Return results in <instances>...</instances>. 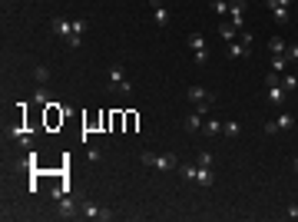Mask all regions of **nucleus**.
<instances>
[{
  "instance_id": "1",
  "label": "nucleus",
  "mask_w": 298,
  "mask_h": 222,
  "mask_svg": "<svg viewBox=\"0 0 298 222\" xmlns=\"http://www.w3.org/2000/svg\"><path fill=\"white\" fill-rule=\"evenodd\" d=\"M189 100L196 103V110L202 113V116H209L212 103H215V93H212V90H205V86H189Z\"/></svg>"
},
{
  "instance_id": "2",
  "label": "nucleus",
  "mask_w": 298,
  "mask_h": 222,
  "mask_svg": "<svg viewBox=\"0 0 298 222\" xmlns=\"http://www.w3.org/2000/svg\"><path fill=\"white\" fill-rule=\"evenodd\" d=\"M110 90L119 93V96H130V93H132V83L126 80V73H123L119 63H113V67H110Z\"/></svg>"
},
{
  "instance_id": "3",
  "label": "nucleus",
  "mask_w": 298,
  "mask_h": 222,
  "mask_svg": "<svg viewBox=\"0 0 298 222\" xmlns=\"http://www.w3.org/2000/svg\"><path fill=\"white\" fill-rule=\"evenodd\" d=\"M265 96H268V103H272V106H285L288 90L281 86V80H279V83H265Z\"/></svg>"
},
{
  "instance_id": "4",
  "label": "nucleus",
  "mask_w": 298,
  "mask_h": 222,
  "mask_svg": "<svg viewBox=\"0 0 298 222\" xmlns=\"http://www.w3.org/2000/svg\"><path fill=\"white\" fill-rule=\"evenodd\" d=\"M189 47H192V53H196V63L202 67L205 60H209V47H205V37H202V34H189Z\"/></svg>"
},
{
  "instance_id": "5",
  "label": "nucleus",
  "mask_w": 298,
  "mask_h": 222,
  "mask_svg": "<svg viewBox=\"0 0 298 222\" xmlns=\"http://www.w3.org/2000/svg\"><path fill=\"white\" fill-rule=\"evenodd\" d=\"M265 10L279 20V23H288V7H285V3H279V0H265Z\"/></svg>"
},
{
  "instance_id": "6",
  "label": "nucleus",
  "mask_w": 298,
  "mask_h": 222,
  "mask_svg": "<svg viewBox=\"0 0 298 222\" xmlns=\"http://www.w3.org/2000/svg\"><path fill=\"white\" fill-rule=\"evenodd\" d=\"M83 216H86V219H103V222L113 219V212H110V209H103V205H93V203H86V205H83Z\"/></svg>"
},
{
  "instance_id": "7",
  "label": "nucleus",
  "mask_w": 298,
  "mask_h": 222,
  "mask_svg": "<svg viewBox=\"0 0 298 222\" xmlns=\"http://www.w3.org/2000/svg\"><path fill=\"white\" fill-rule=\"evenodd\" d=\"M229 14H232V27H242V20H245V0H232V3H229Z\"/></svg>"
},
{
  "instance_id": "8",
  "label": "nucleus",
  "mask_w": 298,
  "mask_h": 222,
  "mask_svg": "<svg viewBox=\"0 0 298 222\" xmlns=\"http://www.w3.org/2000/svg\"><path fill=\"white\" fill-rule=\"evenodd\" d=\"M156 169H163V172H172V169H179V159H176L172 153H163V156H156Z\"/></svg>"
},
{
  "instance_id": "9",
  "label": "nucleus",
  "mask_w": 298,
  "mask_h": 222,
  "mask_svg": "<svg viewBox=\"0 0 298 222\" xmlns=\"http://www.w3.org/2000/svg\"><path fill=\"white\" fill-rule=\"evenodd\" d=\"M50 30H53L56 37H70V34H73V20H63V17H56L53 23H50Z\"/></svg>"
},
{
  "instance_id": "10",
  "label": "nucleus",
  "mask_w": 298,
  "mask_h": 222,
  "mask_svg": "<svg viewBox=\"0 0 298 222\" xmlns=\"http://www.w3.org/2000/svg\"><path fill=\"white\" fill-rule=\"evenodd\" d=\"M149 7H152V17H156V23H159V27H166V23H169V10L163 7V0H149Z\"/></svg>"
},
{
  "instance_id": "11",
  "label": "nucleus",
  "mask_w": 298,
  "mask_h": 222,
  "mask_svg": "<svg viewBox=\"0 0 298 222\" xmlns=\"http://www.w3.org/2000/svg\"><path fill=\"white\" fill-rule=\"evenodd\" d=\"M202 123H205V120H202V113H199V110H192L186 120H182V126H186V130H192V133L202 130Z\"/></svg>"
},
{
  "instance_id": "12",
  "label": "nucleus",
  "mask_w": 298,
  "mask_h": 222,
  "mask_svg": "<svg viewBox=\"0 0 298 222\" xmlns=\"http://www.w3.org/2000/svg\"><path fill=\"white\" fill-rule=\"evenodd\" d=\"M56 203H60V216H66V219H73V216H76V203L70 199V192H66L63 199H56Z\"/></svg>"
},
{
  "instance_id": "13",
  "label": "nucleus",
  "mask_w": 298,
  "mask_h": 222,
  "mask_svg": "<svg viewBox=\"0 0 298 222\" xmlns=\"http://www.w3.org/2000/svg\"><path fill=\"white\" fill-rule=\"evenodd\" d=\"M179 176H182V179H189V183H196L199 166H196V163H179Z\"/></svg>"
},
{
  "instance_id": "14",
  "label": "nucleus",
  "mask_w": 298,
  "mask_h": 222,
  "mask_svg": "<svg viewBox=\"0 0 298 222\" xmlns=\"http://www.w3.org/2000/svg\"><path fill=\"white\" fill-rule=\"evenodd\" d=\"M239 130H242V126H239V120H225V123H222V136H229V139H235Z\"/></svg>"
},
{
  "instance_id": "15",
  "label": "nucleus",
  "mask_w": 298,
  "mask_h": 222,
  "mask_svg": "<svg viewBox=\"0 0 298 222\" xmlns=\"http://www.w3.org/2000/svg\"><path fill=\"white\" fill-rule=\"evenodd\" d=\"M285 67H288V56L285 53H279V56H272V70H268V73H285Z\"/></svg>"
},
{
  "instance_id": "16",
  "label": "nucleus",
  "mask_w": 298,
  "mask_h": 222,
  "mask_svg": "<svg viewBox=\"0 0 298 222\" xmlns=\"http://www.w3.org/2000/svg\"><path fill=\"white\" fill-rule=\"evenodd\" d=\"M229 60H239V56H248V50H245L242 43H239V40H232V43H229Z\"/></svg>"
},
{
  "instance_id": "17",
  "label": "nucleus",
  "mask_w": 298,
  "mask_h": 222,
  "mask_svg": "<svg viewBox=\"0 0 298 222\" xmlns=\"http://www.w3.org/2000/svg\"><path fill=\"white\" fill-rule=\"evenodd\" d=\"M202 130L209 133V136H219V133H222V123H219L215 116H209V120H205V123H202Z\"/></svg>"
},
{
  "instance_id": "18",
  "label": "nucleus",
  "mask_w": 298,
  "mask_h": 222,
  "mask_svg": "<svg viewBox=\"0 0 298 222\" xmlns=\"http://www.w3.org/2000/svg\"><path fill=\"white\" fill-rule=\"evenodd\" d=\"M196 166H199V163H196ZM196 183H199V186H209V183H212V166H199V176H196Z\"/></svg>"
},
{
  "instance_id": "19",
  "label": "nucleus",
  "mask_w": 298,
  "mask_h": 222,
  "mask_svg": "<svg viewBox=\"0 0 298 222\" xmlns=\"http://www.w3.org/2000/svg\"><path fill=\"white\" fill-rule=\"evenodd\" d=\"M275 123H279V133H281V130H292V126H295V116H292V113H281Z\"/></svg>"
},
{
  "instance_id": "20",
  "label": "nucleus",
  "mask_w": 298,
  "mask_h": 222,
  "mask_svg": "<svg viewBox=\"0 0 298 222\" xmlns=\"http://www.w3.org/2000/svg\"><path fill=\"white\" fill-rule=\"evenodd\" d=\"M33 103H37V106H53V100H50V93H47V90L33 93Z\"/></svg>"
},
{
  "instance_id": "21",
  "label": "nucleus",
  "mask_w": 298,
  "mask_h": 222,
  "mask_svg": "<svg viewBox=\"0 0 298 222\" xmlns=\"http://www.w3.org/2000/svg\"><path fill=\"white\" fill-rule=\"evenodd\" d=\"M219 34H222V40L232 43V40H239V27H232V23H229V27H219Z\"/></svg>"
},
{
  "instance_id": "22",
  "label": "nucleus",
  "mask_w": 298,
  "mask_h": 222,
  "mask_svg": "<svg viewBox=\"0 0 298 222\" xmlns=\"http://www.w3.org/2000/svg\"><path fill=\"white\" fill-rule=\"evenodd\" d=\"M33 76H37L40 86H47V83H50V67H37V70H33Z\"/></svg>"
},
{
  "instance_id": "23",
  "label": "nucleus",
  "mask_w": 298,
  "mask_h": 222,
  "mask_svg": "<svg viewBox=\"0 0 298 222\" xmlns=\"http://www.w3.org/2000/svg\"><path fill=\"white\" fill-rule=\"evenodd\" d=\"M239 43H242V47L248 50V53H252V43H255V37H252L248 30H239Z\"/></svg>"
},
{
  "instance_id": "24",
  "label": "nucleus",
  "mask_w": 298,
  "mask_h": 222,
  "mask_svg": "<svg viewBox=\"0 0 298 222\" xmlns=\"http://www.w3.org/2000/svg\"><path fill=\"white\" fill-rule=\"evenodd\" d=\"M209 10H212V14H219V17H222L225 10H229V3H225V0H212V3H209Z\"/></svg>"
},
{
  "instance_id": "25",
  "label": "nucleus",
  "mask_w": 298,
  "mask_h": 222,
  "mask_svg": "<svg viewBox=\"0 0 298 222\" xmlns=\"http://www.w3.org/2000/svg\"><path fill=\"white\" fill-rule=\"evenodd\" d=\"M268 50H272V53H285V40L272 37V40H268Z\"/></svg>"
},
{
  "instance_id": "26",
  "label": "nucleus",
  "mask_w": 298,
  "mask_h": 222,
  "mask_svg": "<svg viewBox=\"0 0 298 222\" xmlns=\"http://www.w3.org/2000/svg\"><path fill=\"white\" fill-rule=\"evenodd\" d=\"M139 163H143V166H156V153H139Z\"/></svg>"
},
{
  "instance_id": "27",
  "label": "nucleus",
  "mask_w": 298,
  "mask_h": 222,
  "mask_svg": "<svg viewBox=\"0 0 298 222\" xmlns=\"http://www.w3.org/2000/svg\"><path fill=\"white\" fill-rule=\"evenodd\" d=\"M281 86H285V90H288V93H295L298 80H295V76H281Z\"/></svg>"
},
{
  "instance_id": "28",
  "label": "nucleus",
  "mask_w": 298,
  "mask_h": 222,
  "mask_svg": "<svg viewBox=\"0 0 298 222\" xmlns=\"http://www.w3.org/2000/svg\"><path fill=\"white\" fill-rule=\"evenodd\" d=\"M86 156H90L93 163H99V159H103V146H90V153H86Z\"/></svg>"
},
{
  "instance_id": "29",
  "label": "nucleus",
  "mask_w": 298,
  "mask_h": 222,
  "mask_svg": "<svg viewBox=\"0 0 298 222\" xmlns=\"http://www.w3.org/2000/svg\"><path fill=\"white\" fill-rule=\"evenodd\" d=\"M73 34H80V37L86 34V20H73Z\"/></svg>"
},
{
  "instance_id": "30",
  "label": "nucleus",
  "mask_w": 298,
  "mask_h": 222,
  "mask_svg": "<svg viewBox=\"0 0 298 222\" xmlns=\"http://www.w3.org/2000/svg\"><path fill=\"white\" fill-rule=\"evenodd\" d=\"M196 163H199V166H212V153H199Z\"/></svg>"
},
{
  "instance_id": "31",
  "label": "nucleus",
  "mask_w": 298,
  "mask_h": 222,
  "mask_svg": "<svg viewBox=\"0 0 298 222\" xmlns=\"http://www.w3.org/2000/svg\"><path fill=\"white\" fill-rule=\"evenodd\" d=\"M285 56H288V60H298V43H292V47H285Z\"/></svg>"
},
{
  "instance_id": "32",
  "label": "nucleus",
  "mask_w": 298,
  "mask_h": 222,
  "mask_svg": "<svg viewBox=\"0 0 298 222\" xmlns=\"http://www.w3.org/2000/svg\"><path fill=\"white\" fill-rule=\"evenodd\" d=\"M66 43H70V47H73V50H76V47L83 43V37H80V34H70V37H66Z\"/></svg>"
},
{
  "instance_id": "33",
  "label": "nucleus",
  "mask_w": 298,
  "mask_h": 222,
  "mask_svg": "<svg viewBox=\"0 0 298 222\" xmlns=\"http://www.w3.org/2000/svg\"><path fill=\"white\" fill-rule=\"evenodd\" d=\"M265 133H268V136H275V133H279V123H275V120H268V123H265Z\"/></svg>"
},
{
  "instance_id": "34",
  "label": "nucleus",
  "mask_w": 298,
  "mask_h": 222,
  "mask_svg": "<svg viewBox=\"0 0 298 222\" xmlns=\"http://www.w3.org/2000/svg\"><path fill=\"white\" fill-rule=\"evenodd\" d=\"M285 216H288V219H298V203L288 205V209H285Z\"/></svg>"
},
{
  "instance_id": "35",
  "label": "nucleus",
  "mask_w": 298,
  "mask_h": 222,
  "mask_svg": "<svg viewBox=\"0 0 298 222\" xmlns=\"http://www.w3.org/2000/svg\"><path fill=\"white\" fill-rule=\"evenodd\" d=\"M292 169H295V172H298V153H295V159H292Z\"/></svg>"
}]
</instances>
